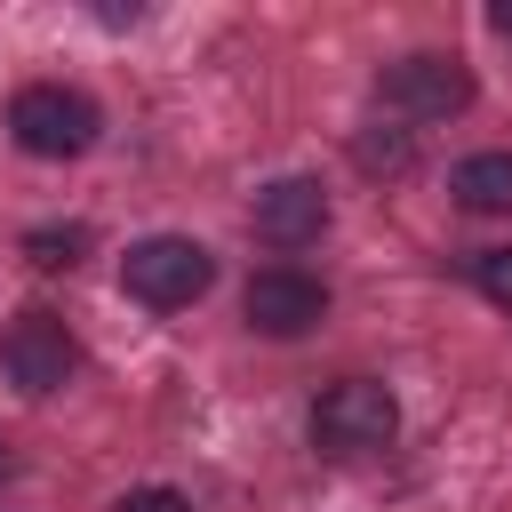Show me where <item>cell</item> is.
Segmentation results:
<instances>
[{"label": "cell", "mask_w": 512, "mask_h": 512, "mask_svg": "<svg viewBox=\"0 0 512 512\" xmlns=\"http://www.w3.org/2000/svg\"><path fill=\"white\" fill-rule=\"evenodd\" d=\"M8 480H16V456H8V440H0V488H8Z\"/></svg>", "instance_id": "14"}, {"label": "cell", "mask_w": 512, "mask_h": 512, "mask_svg": "<svg viewBox=\"0 0 512 512\" xmlns=\"http://www.w3.org/2000/svg\"><path fill=\"white\" fill-rule=\"evenodd\" d=\"M488 24H496V32L512 40V0H496V8H488Z\"/></svg>", "instance_id": "13"}, {"label": "cell", "mask_w": 512, "mask_h": 512, "mask_svg": "<svg viewBox=\"0 0 512 512\" xmlns=\"http://www.w3.org/2000/svg\"><path fill=\"white\" fill-rule=\"evenodd\" d=\"M80 248H88V232H80V224H40V232H24V256H32L40 272L80 264Z\"/></svg>", "instance_id": "10"}, {"label": "cell", "mask_w": 512, "mask_h": 512, "mask_svg": "<svg viewBox=\"0 0 512 512\" xmlns=\"http://www.w3.org/2000/svg\"><path fill=\"white\" fill-rule=\"evenodd\" d=\"M472 288L512 312V248H480V256H472Z\"/></svg>", "instance_id": "11"}, {"label": "cell", "mask_w": 512, "mask_h": 512, "mask_svg": "<svg viewBox=\"0 0 512 512\" xmlns=\"http://www.w3.org/2000/svg\"><path fill=\"white\" fill-rule=\"evenodd\" d=\"M112 512H192V496H176V488H128Z\"/></svg>", "instance_id": "12"}, {"label": "cell", "mask_w": 512, "mask_h": 512, "mask_svg": "<svg viewBox=\"0 0 512 512\" xmlns=\"http://www.w3.org/2000/svg\"><path fill=\"white\" fill-rule=\"evenodd\" d=\"M80 368V344H72V328L56 320V312H16L8 328H0V376L24 392V400H48V392H64V376Z\"/></svg>", "instance_id": "4"}, {"label": "cell", "mask_w": 512, "mask_h": 512, "mask_svg": "<svg viewBox=\"0 0 512 512\" xmlns=\"http://www.w3.org/2000/svg\"><path fill=\"white\" fill-rule=\"evenodd\" d=\"M352 160H360L368 176H408V168H416V144H408V128H360Z\"/></svg>", "instance_id": "9"}, {"label": "cell", "mask_w": 512, "mask_h": 512, "mask_svg": "<svg viewBox=\"0 0 512 512\" xmlns=\"http://www.w3.org/2000/svg\"><path fill=\"white\" fill-rule=\"evenodd\" d=\"M256 232H264L272 248H312V240L328 232V192H320V176H272V184L256 192Z\"/></svg>", "instance_id": "7"}, {"label": "cell", "mask_w": 512, "mask_h": 512, "mask_svg": "<svg viewBox=\"0 0 512 512\" xmlns=\"http://www.w3.org/2000/svg\"><path fill=\"white\" fill-rule=\"evenodd\" d=\"M448 192H456L472 216H504V208H512V152H472V160H456Z\"/></svg>", "instance_id": "8"}, {"label": "cell", "mask_w": 512, "mask_h": 512, "mask_svg": "<svg viewBox=\"0 0 512 512\" xmlns=\"http://www.w3.org/2000/svg\"><path fill=\"white\" fill-rule=\"evenodd\" d=\"M208 280H216V256H208L200 240H184V232H152V240H136V248L120 256V288H128L136 304H152V312L200 304Z\"/></svg>", "instance_id": "3"}, {"label": "cell", "mask_w": 512, "mask_h": 512, "mask_svg": "<svg viewBox=\"0 0 512 512\" xmlns=\"http://www.w3.org/2000/svg\"><path fill=\"white\" fill-rule=\"evenodd\" d=\"M240 312H248L256 336H304V328L328 320V288H320L312 272H296V264H264V272L248 280Z\"/></svg>", "instance_id": "6"}, {"label": "cell", "mask_w": 512, "mask_h": 512, "mask_svg": "<svg viewBox=\"0 0 512 512\" xmlns=\"http://www.w3.org/2000/svg\"><path fill=\"white\" fill-rule=\"evenodd\" d=\"M392 432H400V400L376 376H344L312 400V448L336 456V464H360V456L392 448Z\"/></svg>", "instance_id": "1"}, {"label": "cell", "mask_w": 512, "mask_h": 512, "mask_svg": "<svg viewBox=\"0 0 512 512\" xmlns=\"http://www.w3.org/2000/svg\"><path fill=\"white\" fill-rule=\"evenodd\" d=\"M8 136H16L32 160H80V152L104 136V112H96V96H80V88H64V80H32V88H16V104H8Z\"/></svg>", "instance_id": "2"}, {"label": "cell", "mask_w": 512, "mask_h": 512, "mask_svg": "<svg viewBox=\"0 0 512 512\" xmlns=\"http://www.w3.org/2000/svg\"><path fill=\"white\" fill-rule=\"evenodd\" d=\"M376 96H384V112H400V120H456V112L472 104V72H464L456 56H440V48H416V56L384 64Z\"/></svg>", "instance_id": "5"}]
</instances>
